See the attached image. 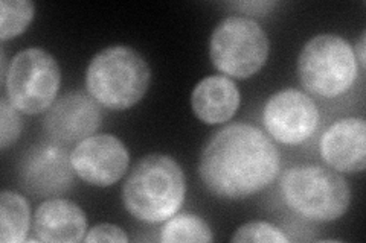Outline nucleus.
<instances>
[{"label": "nucleus", "instance_id": "nucleus-9", "mask_svg": "<svg viewBox=\"0 0 366 243\" xmlns=\"http://www.w3.org/2000/svg\"><path fill=\"white\" fill-rule=\"evenodd\" d=\"M75 170L71 154L59 143L29 148L19 163L21 189L36 198H52L72 187Z\"/></svg>", "mask_w": 366, "mask_h": 243}, {"label": "nucleus", "instance_id": "nucleus-11", "mask_svg": "<svg viewBox=\"0 0 366 243\" xmlns=\"http://www.w3.org/2000/svg\"><path fill=\"white\" fill-rule=\"evenodd\" d=\"M102 122L99 103L83 91L56 99L46 111L43 130L54 143L72 145L95 134Z\"/></svg>", "mask_w": 366, "mask_h": 243}, {"label": "nucleus", "instance_id": "nucleus-4", "mask_svg": "<svg viewBox=\"0 0 366 243\" xmlns=\"http://www.w3.org/2000/svg\"><path fill=\"white\" fill-rule=\"evenodd\" d=\"M280 189L290 210L313 222L337 221L351 202L347 180L319 165H297L285 170Z\"/></svg>", "mask_w": 366, "mask_h": 243}, {"label": "nucleus", "instance_id": "nucleus-7", "mask_svg": "<svg viewBox=\"0 0 366 243\" xmlns=\"http://www.w3.org/2000/svg\"><path fill=\"white\" fill-rule=\"evenodd\" d=\"M60 83L61 72L55 58L41 48H28L11 60L4 84L8 100L20 113L36 115L51 108Z\"/></svg>", "mask_w": 366, "mask_h": 243}, {"label": "nucleus", "instance_id": "nucleus-21", "mask_svg": "<svg viewBox=\"0 0 366 243\" xmlns=\"http://www.w3.org/2000/svg\"><path fill=\"white\" fill-rule=\"evenodd\" d=\"M277 4L274 2H237V4H231V6L238 8L244 11L246 14H252V16H262L270 11L272 6H274Z\"/></svg>", "mask_w": 366, "mask_h": 243}, {"label": "nucleus", "instance_id": "nucleus-18", "mask_svg": "<svg viewBox=\"0 0 366 243\" xmlns=\"http://www.w3.org/2000/svg\"><path fill=\"white\" fill-rule=\"evenodd\" d=\"M234 243H244V242H262V243H289L290 239L285 236L284 231L264 221H254L247 222L239 227L232 237Z\"/></svg>", "mask_w": 366, "mask_h": 243}, {"label": "nucleus", "instance_id": "nucleus-1", "mask_svg": "<svg viewBox=\"0 0 366 243\" xmlns=\"http://www.w3.org/2000/svg\"><path fill=\"white\" fill-rule=\"evenodd\" d=\"M281 170L277 146L257 126L232 123L217 131L202 149L199 177L209 193L242 201L266 190Z\"/></svg>", "mask_w": 366, "mask_h": 243}, {"label": "nucleus", "instance_id": "nucleus-17", "mask_svg": "<svg viewBox=\"0 0 366 243\" xmlns=\"http://www.w3.org/2000/svg\"><path fill=\"white\" fill-rule=\"evenodd\" d=\"M36 16V6L29 0L0 2V40L6 41L25 32Z\"/></svg>", "mask_w": 366, "mask_h": 243}, {"label": "nucleus", "instance_id": "nucleus-12", "mask_svg": "<svg viewBox=\"0 0 366 243\" xmlns=\"http://www.w3.org/2000/svg\"><path fill=\"white\" fill-rule=\"evenodd\" d=\"M320 157L339 173H360L366 167V122L345 118L335 122L319 140Z\"/></svg>", "mask_w": 366, "mask_h": 243}, {"label": "nucleus", "instance_id": "nucleus-8", "mask_svg": "<svg viewBox=\"0 0 366 243\" xmlns=\"http://www.w3.org/2000/svg\"><path fill=\"white\" fill-rule=\"evenodd\" d=\"M320 114L315 100L296 88L272 95L262 108V123L267 134L281 145H301L315 135Z\"/></svg>", "mask_w": 366, "mask_h": 243}, {"label": "nucleus", "instance_id": "nucleus-19", "mask_svg": "<svg viewBox=\"0 0 366 243\" xmlns=\"http://www.w3.org/2000/svg\"><path fill=\"white\" fill-rule=\"evenodd\" d=\"M20 111L8 100L6 96L0 100V149L2 152L13 146L21 134Z\"/></svg>", "mask_w": 366, "mask_h": 243}, {"label": "nucleus", "instance_id": "nucleus-16", "mask_svg": "<svg viewBox=\"0 0 366 243\" xmlns=\"http://www.w3.org/2000/svg\"><path fill=\"white\" fill-rule=\"evenodd\" d=\"M162 243H211L214 234L203 219L192 213H176L160 229Z\"/></svg>", "mask_w": 366, "mask_h": 243}, {"label": "nucleus", "instance_id": "nucleus-5", "mask_svg": "<svg viewBox=\"0 0 366 243\" xmlns=\"http://www.w3.org/2000/svg\"><path fill=\"white\" fill-rule=\"evenodd\" d=\"M297 78L310 95L335 99L347 95L359 78L352 46L336 33H319L297 56Z\"/></svg>", "mask_w": 366, "mask_h": 243}, {"label": "nucleus", "instance_id": "nucleus-3", "mask_svg": "<svg viewBox=\"0 0 366 243\" xmlns=\"http://www.w3.org/2000/svg\"><path fill=\"white\" fill-rule=\"evenodd\" d=\"M152 81L145 58L130 46H110L98 52L87 67L86 88L99 105L124 111L139 102Z\"/></svg>", "mask_w": 366, "mask_h": 243}, {"label": "nucleus", "instance_id": "nucleus-10", "mask_svg": "<svg viewBox=\"0 0 366 243\" xmlns=\"http://www.w3.org/2000/svg\"><path fill=\"white\" fill-rule=\"evenodd\" d=\"M75 175L94 187H110L129 169L130 154L122 140L112 134L90 135L71 152Z\"/></svg>", "mask_w": 366, "mask_h": 243}, {"label": "nucleus", "instance_id": "nucleus-14", "mask_svg": "<svg viewBox=\"0 0 366 243\" xmlns=\"http://www.w3.org/2000/svg\"><path fill=\"white\" fill-rule=\"evenodd\" d=\"M242 95L234 79L223 75L203 78L194 87L191 107L199 120L206 125H220L237 114Z\"/></svg>", "mask_w": 366, "mask_h": 243}, {"label": "nucleus", "instance_id": "nucleus-20", "mask_svg": "<svg viewBox=\"0 0 366 243\" xmlns=\"http://www.w3.org/2000/svg\"><path fill=\"white\" fill-rule=\"evenodd\" d=\"M84 242L94 243V242H117V243H127L129 236L125 231L114 225V224H99L87 231Z\"/></svg>", "mask_w": 366, "mask_h": 243}, {"label": "nucleus", "instance_id": "nucleus-2", "mask_svg": "<svg viewBox=\"0 0 366 243\" xmlns=\"http://www.w3.org/2000/svg\"><path fill=\"white\" fill-rule=\"evenodd\" d=\"M187 180L177 161L150 154L133 166L122 187V202L134 219L160 224L173 217L185 202Z\"/></svg>", "mask_w": 366, "mask_h": 243}, {"label": "nucleus", "instance_id": "nucleus-22", "mask_svg": "<svg viewBox=\"0 0 366 243\" xmlns=\"http://www.w3.org/2000/svg\"><path fill=\"white\" fill-rule=\"evenodd\" d=\"M365 49H366V32H362V37L357 43L356 48H354V55H356L357 64H360L362 71H365L366 67V61H365Z\"/></svg>", "mask_w": 366, "mask_h": 243}, {"label": "nucleus", "instance_id": "nucleus-13", "mask_svg": "<svg viewBox=\"0 0 366 243\" xmlns=\"http://www.w3.org/2000/svg\"><path fill=\"white\" fill-rule=\"evenodd\" d=\"M87 216L78 204L64 198L41 202L32 219L34 234L46 243H76L87 233Z\"/></svg>", "mask_w": 366, "mask_h": 243}, {"label": "nucleus", "instance_id": "nucleus-6", "mask_svg": "<svg viewBox=\"0 0 366 243\" xmlns=\"http://www.w3.org/2000/svg\"><path fill=\"white\" fill-rule=\"evenodd\" d=\"M270 52L266 31L255 20L229 16L215 26L209 41L212 66L229 78L247 79L264 67Z\"/></svg>", "mask_w": 366, "mask_h": 243}, {"label": "nucleus", "instance_id": "nucleus-15", "mask_svg": "<svg viewBox=\"0 0 366 243\" xmlns=\"http://www.w3.org/2000/svg\"><path fill=\"white\" fill-rule=\"evenodd\" d=\"M31 227V208L25 196L14 190L0 193V240L2 243L26 242Z\"/></svg>", "mask_w": 366, "mask_h": 243}]
</instances>
